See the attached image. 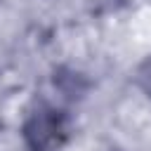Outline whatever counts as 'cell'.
<instances>
[{"label": "cell", "mask_w": 151, "mask_h": 151, "mask_svg": "<svg viewBox=\"0 0 151 151\" xmlns=\"http://www.w3.org/2000/svg\"><path fill=\"white\" fill-rule=\"evenodd\" d=\"M64 134H66L64 116L50 106H40L38 111H33L24 125L26 144L33 151H50V149L59 146Z\"/></svg>", "instance_id": "1"}]
</instances>
